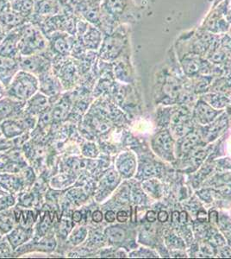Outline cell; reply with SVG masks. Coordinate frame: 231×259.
<instances>
[{
  "label": "cell",
  "mask_w": 231,
  "mask_h": 259,
  "mask_svg": "<svg viewBox=\"0 0 231 259\" xmlns=\"http://www.w3.org/2000/svg\"><path fill=\"white\" fill-rule=\"evenodd\" d=\"M18 29L19 33L18 49L21 56L44 53L49 50L47 36L37 25L28 22Z\"/></svg>",
  "instance_id": "6da1fadb"
},
{
  "label": "cell",
  "mask_w": 231,
  "mask_h": 259,
  "mask_svg": "<svg viewBox=\"0 0 231 259\" xmlns=\"http://www.w3.org/2000/svg\"><path fill=\"white\" fill-rule=\"evenodd\" d=\"M77 40L87 50L100 49L103 41V35L100 28L88 23L82 18H78L76 23Z\"/></svg>",
  "instance_id": "7a4b0ae2"
},
{
  "label": "cell",
  "mask_w": 231,
  "mask_h": 259,
  "mask_svg": "<svg viewBox=\"0 0 231 259\" xmlns=\"http://www.w3.org/2000/svg\"><path fill=\"white\" fill-rule=\"evenodd\" d=\"M38 81L33 74L26 71H20L15 75L10 87L11 95L20 99H26L35 94Z\"/></svg>",
  "instance_id": "3957f363"
},
{
  "label": "cell",
  "mask_w": 231,
  "mask_h": 259,
  "mask_svg": "<svg viewBox=\"0 0 231 259\" xmlns=\"http://www.w3.org/2000/svg\"><path fill=\"white\" fill-rule=\"evenodd\" d=\"M47 38L49 40L48 50L52 56H70L77 41L75 35L62 31L52 33Z\"/></svg>",
  "instance_id": "277c9868"
},
{
  "label": "cell",
  "mask_w": 231,
  "mask_h": 259,
  "mask_svg": "<svg viewBox=\"0 0 231 259\" xmlns=\"http://www.w3.org/2000/svg\"><path fill=\"white\" fill-rule=\"evenodd\" d=\"M46 52L41 54H35L31 56H20L19 57V66L24 71L28 73H34L36 71H40L44 73L49 70L50 68V52L48 55Z\"/></svg>",
  "instance_id": "5b68a950"
},
{
  "label": "cell",
  "mask_w": 231,
  "mask_h": 259,
  "mask_svg": "<svg viewBox=\"0 0 231 259\" xmlns=\"http://www.w3.org/2000/svg\"><path fill=\"white\" fill-rule=\"evenodd\" d=\"M18 41L19 33L18 28L7 33L6 37L0 44V56L19 58L21 56L18 49Z\"/></svg>",
  "instance_id": "8992f818"
},
{
  "label": "cell",
  "mask_w": 231,
  "mask_h": 259,
  "mask_svg": "<svg viewBox=\"0 0 231 259\" xmlns=\"http://www.w3.org/2000/svg\"><path fill=\"white\" fill-rule=\"evenodd\" d=\"M28 22H29L28 18H24V16L15 12L12 8L6 10V12L0 14V24L7 33L19 28Z\"/></svg>",
  "instance_id": "52a82bcc"
},
{
  "label": "cell",
  "mask_w": 231,
  "mask_h": 259,
  "mask_svg": "<svg viewBox=\"0 0 231 259\" xmlns=\"http://www.w3.org/2000/svg\"><path fill=\"white\" fill-rule=\"evenodd\" d=\"M19 68V58L0 56V80L8 84Z\"/></svg>",
  "instance_id": "ba28073f"
},
{
  "label": "cell",
  "mask_w": 231,
  "mask_h": 259,
  "mask_svg": "<svg viewBox=\"0 0 231 259\" xmlns=\"http://www.w3.org/2000/svg\"><path fill=\"white\" fill-rule=\"evenodd\" d=\"M34 0H11V8L29 20L34 13Z\"/></svg>",
  "instance_id": "9c48e42d"
},
{
  "label": "cell",
  "mask_w": 231,
  "mask_h": 259,
  "mask_svg": "<svg viewBox=\"0 0 231 259\" xmlns=\"http://www.w3.org/2000/svg\"><path fill=\"white\" fill-rule=\"evenodd\" d=\"M41 89L42 91L49 95H56L58 93V81L55 79V77L48 73V71L41 74Z\"/></svg>",
  "instance_id": "30bf717a"
},
{
  "label": "cell",
  "mask_w": 231,
  "mask_h": 259,
  "mask_svg": "<svg viewBox=\"0 0 231 259\" xmlns=\"http://www.w3.org/2000/svg\"><path fill=\"white\" fill-rule=\"evenodd\" d=\"M25 239H26V235L21 230L15 231L14 233H12V236L10 237L11 241H12V244H14L15 246H17L18 244H21Z\"/></svg>",
  "instance_id": "8fae6325"
},
{
  "label": "cell",
  "mask_w": 231,
  "mask_h": 259,
  "mask_svg": "<svg viewBox=\"0 0 231 259\" xmlns=\"http://www.w3.org/2000/svg\"><path fill=\"white\" fill-rule=\"evenodd\" d=\"M21 130L19 127L15 124H5V133L8 136L16 135L20 133Z\"/></svg>",
  "instance_id": "7c38bea8"
},
{
  "label": "cell",
  "mask_w": 231,
  "mask_h": 259,
  "mask_svg": "<svg viewBox=\"0 0 231 259\" xmlns=\"http://www.w3.org/2000/svg\"><path fill=\"white\" fill-rule=\"evenodd\" d=\"M85 237V229H79L78 232H77L74 236L73 237V243H79V242L82 241L84 238Z\"/></svg>",
  "instance_id": "4fadbf2b"
},
{
  "label": "cell",
  "mask_w": 231,
  "mask_h": 259,
  "mask_svg": "<svg viewBox=\"0 0 231 259\" xmlns=\"http://www.w3.org/2000/svg\"><path fill=\"white\" fill-rule=\"evenodd\" d=\"M11 112V106L6 102L0 103V116L8 114Z\"/></svg>",
  "instance_id": "5bb4252c"
},
{
  "label": "cell",
  "mask_w": 231,
  "mask_h": 259,
  "mask_svg": "<svg viewBox=\"0 0 231 259\" xmlns=\"http://www.w3.org/2000/svg\"><path fill=\"white\" fill-rule=\"evenodd\" d=\"M11 8V0H0V14Z\"/></svg>",
  "instance_id": "9a60e30c"
},
{
  "label": "cell",
  "mask_w": 231,
  "mask_h": 259,
  "mask_svg": "<svg viewBox=\"0 0 231 259\" xmlns=\"http://www.w3.org/2000/svg\"><path fill=\"white\" fill-rule=\"evenodd\" d=\"M117 219L119 222H125L128 220V214L125 212L120 211L117 214Z\"/></svg>",
  "instance_id": "2e32d148"
},
{
  "label": "cell",
  "mask_w": 231,
  "mask_h": 259,
  "mask_svg": "<svg viewBox=\"0 0 231 259\" xmlns=\"http://www.w3.org/2000/svg\"><path fill=\"white\" fill-rule=\"evenodd\" d=\"M147 221L150 222H155L157 219V214L154 211H150L146 215Z\"/></svg>",
  "instance_id": "e0dca14e"
},
{
  "label": "cell",
  "mask_w": 231,
  "mask_h": 259,
  "mask_svg": "<svg viewBox=\"0 0 231 259\" xmlns=\"http://www.w3.org/2000/svg\"><path fill=\"white\" fill-rule=\"evenodd\" d=\"M93 220H94L95 222H101L103 220V214L102 212H100V211H96V212H94V214H93Z\"/></svg>",
  "instance_id": "ac0fdd59"
},
{
  "label": "cell",
  "mask_w": 231,
  "mask_h": 259,
  "mask_svg": "<svg viewBox=\"0 0 231 259\" xmlns=\"http://www.w3.org/2000/svg\"><path fill=\"white\" fill-rule=\"evenodd\" d=\"M157 218H158L159 221H161V222H166L167 221V219H168V215H167V212L161 211V212H159Z\"/></svg>",
  "instance_id": "d6986e66"
},
{
  "label": "cell",
  "mask_w": 231,
  "mask_h": 259,
  "mask_svg": "<svg viewBox=\"0 0 231 259\" xmlns=\"http://www.w3.org/2000/svg\"><path fill=\"white\" fill-rule=\"evenodd\" d=\"M106 219L108 222H113L116 219V215L112 211H109L106 214Z\"/></svg>",
  "instance_id": "ffe728a7"
},
{
  "label": "cell",
  "mask_w": 231,
  "mask_h": 259,
  "mask_svg": "<svg viewBox=\"0 0 231 259\" xmlns=\"http://www.w3.org/2000/svg\"><path fill=\"white\" fill-rule=\"evenodd\" d=\"M6 35H7V32H6V30H5L3 27L1 26V24H0V44H1V41H3L4 39H5Z\"/></svg>",
  "instance_id": "44dd1931"
},
{
  "label": "cell",
  "mask_w": 231,
  "mask_h": 259,
  "mask_svg": "<svg viewBox=\"0 0 231 259\" xmlns=\"http://www.w3.org/2000/svg\"><path fill=\"white\" fill-rule=\"evenodd\" d=\"M73 221L75 222H79L81 220V213L79 212H75L73 215Z\"/></svg>",
  "instance_id": "7402d4cb"
},
{
  "label": "cell",
  "mask_w": 231,
  "mask_h": 259,
  "mask_svg": "<svg viewBox=\"0 0 231 259\" xmlns=\"http://www.w3.org/2000/svg\"><path fill=\"white\" fill-rule=\"evenodd\" d=\"M205 212H199V214L198 215V218H199V221H205Z\"/></svg>",
  "instance_id": "603a6c76"
},
{
  "label": "cell",
  "mask_w": 231,
  "mask_h": 259,
  "mask_svg": "<svg viewBox=\"0 0 231 259\" xmlns=\"http://www.w3.org/2000/svg\"><path fill=\"white\" fill-rule=\"evenodd\" d=\"M2 95V89H1V85H0V96Z\"/></svg>",
  "instance_id": "cb8c5ba5"
}]
</instances>
